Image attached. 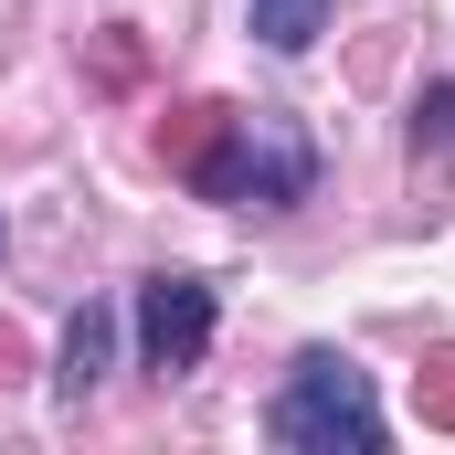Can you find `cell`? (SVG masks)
I'll return each mask as SVG.
<instances>
[{"instance_id": "7a4b0ae2", "label": "cell", "mask_w": 455, "mask_h": 455, "mask_svg": "<svg viewBox=\"0 0 455 455\" xmlns=\"http://www.w3.org/2000/svg\"><path fill=\"white\" fill-rule=\"evenodd\" d=\"M265 445H286V455H381L392 424H381L371 371L349 349H297V371L265 403Z\"/></svg>"}, {"instance_id": "52a82bcc", "label": "cell", "mask_w": 455, "mask_h": 455, "mask_svg": "<svg viewBox=\"0 0 455 455\" xmlns=\"http://www.w3.org/2000/svg\"><path fill=\"white\" fill-rule=\"evenodd\" d=\"M0 243H11V233H0Z\"/></svg>"}, {"instance_id": "6da1fadb", "label": "cell", "mask_w": 455, "mask_h": 455, "mask_svg": "<svg viewBox=\"0 0 455 455\" xmlns=\"http://www.w3.org/2000/svg\"><path fill=\"white\" fill-rule=\"evenodd\" d=\"M202 202H233V212H297L318 191V138L286 107H212V138L180 159Z\"/></svg>"}, {"instance_id": "5b68a950", "label": "cell", "mask_w": 455, "mask_h": 455, "mask_svg": "<svg viewBox=\"0 0 455 455\" xmlns=\"http://www.w3.org/2000/svg\"><path fill=\"white\" fill-rule=\"evenodd\" d=\"M243 32H254L265 53H307V43L329 32V0H243Z\"/></svg>"}, {"instance_id": "8992f818", "label": "cell", "mask_w": 455, "mask_h": 455, "mask_svg": "<svg viewBox=\"0 0 455 455\" xmlns=\"http://www.w3.org/2000/svg\"><path fill=\"white\" fill-rule=\"evenodd\" d=\"M413 159L424 170H455V85H424L413 96Z\"/></svg>"}, {"instance_id": "277c9868", "label": "cell", "mask_w": 455, "mask_h": 455, "mask_svg": "<svg viewBox=\"0 0 455 455\" xmlns=\"http://www.w3.org/2000/svg\"><path fill=\"white\" fill-rule=\"evenodd\" d=\"M107 360H116V307H75L64 360H53V403H85V392L107 381Z\"/></svg>"}, {"instance_id": "3957f363", "label": "cell", "mask_w": 455, "mask_h": 455, "mask_svg": "<svg viewBox=\"0 0 455 455\" xmlns=\"http://www.w3.org/2000/svg\"><path fill=\"white\" fill-rule=\"evenodd\" d=\"M212 318H223L212 275H148V286H138V360H148L159 381H191L202 349H212Z\"/></svg>"}]
</instances>
